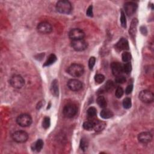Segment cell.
Returning <instances> with one entry per match:
<instances>
[{
	"label": "cell",
	"instance_id": "cell-9",
	"mask_svg": "<svg viewBox=\"0 0 154 154\" xmlns=\"http://www.w3.org/2000/svg\"><path fill=\"white\" fill-rule=\"evenodd\" d=\"M37 30L40 34H47L52 32V27L49 22H42L38 25Z\"/></svg>",
	"mask_w": 154,
	"mask_h": 154
},
{
	"label": "cell",
	"instance_id": "cell-14",
	"mask_svg": "<svg viewBox=\"0 0 154 154\" xmlns=\"http://www.w3.org/2000/svg\"><path fill=\"white\" fill-rule=\"evenodd\" d=\"M139 141L143 144L150 143L152 140V135L149 132H143L138 135Z\"/></svg>",
	"mask_w": 154,
	"mask_h": 154
},
{
	"label": "cell",
	"instance_id": "cell-22",
	"mask_svg": "<svg viewBox=\"0 0 154 154\" xmlns=\"http://www.w3.org/2000/svg\"><path fill=\"white\" fill-rule=\"evenodd\" d=\"M94 126H95V122L93 121H86L83 123V128L86 130L90 131L94 129Z\"/></svg>",
	"mask_w": 154,
	"mask_h": 154
},
{
	"label": "cell",
	"instance_id": "cell-25",
	"mask_svg": "<svg viewBox=\"0 0 154 154\" xmlns=\"http://www.w3.org/2000/svg\"><path fill=\"white\" fill-rule=\"evenodd\" d=\"M88 146V143L87 139L85 138L81 139V141H80V144H79V146L81 150L85 151L87 149Z\"/></svg>",
	"mask_w": 154,
	"mask_h": 154
},
{
	"label": "cell",
	"instance_id": "cell-8",
	"mask_svg": "<svg viewBox=\"0 0 154 154\" xmlns=\"http://www.w3.org/2000/svg\"><path fill=\"white\" fill-rule=\"evenodd\" d=\"M139 99L144 103H151L153 101L154 95L149 90H144L140 93Z\"/></svg>",
	"mask_w": 154,
	"mask_h": 154
},
{
	"label": "cell",
	"instance_id": "cell-31",
	"mask_svg": "<svg viewBox=\"0 0 154 154\" xmlns=\"http://www.w3.org/2000/svg\"><path fill=\"white\" fill-rule=\"evenodd\" d=\"M51 124V121L49 117H45L43 119V122H42V126L45 129H48Z\"/></svg>",
	"mask_w": 154,
	"mask_h": 154
},
{
	"label": "cell",
	"instance_id": "cell-23",
	"mask_svg": "<svg viewBox=\"0 0 154 154\" xmlns=\"http://www.w3.org/2000/svg\"><path fill=\"white\" fill-rule=\"evenodd\" d=\"M97 103L98 104V105L102 108H104L106 107L107 105V101L105 98L102 96H99L97 99Z\"/></svg>",
	"mask_w": 154,
	"mask_h": 154
},
{
	"label": "cell",
	"instance_id": "cell-12",
	"mask_svg": "<svg viewBox=\"0 0 154 154\" xmlns=\"http://www.w3.org/2000/svg\"><path fill=\"white\" fill-rule=\"evenodd\" d=\"M137 4L134 2H127L124 5L125 13L128 16L133 15L137 9Z\"/></svg>",
	"mask_w": 154,
	"mask_h": 154
},
{
	"label": "cell",
	"instance_id": "cell-30",
	"mask_svg": "<svg viewBox=\"0 0 154 154\" xmlns=\"http://www.w3.org/2000/svg\"><path fill=\"white\" fill-rule=\"evenodd\" d=\"M123 72H125L126 74H130L131 70H132V65L130 62L128 63H126L124 65H123Z\"/></svg>",
	"mask_w": 154,
	"mask_h": 154
},
{
	"label": "cell",
	"instance_id": "cell-7",
	"mask_svg": "<svg viewBox=\"0 0 154 154\" xmlns=\"http://www.w3.org/2000/svg\"><path fill=\"white\" fill-rule=\"evenodd\" d=\"M71 46L77 51H83L87 48L88 44L87 42L83 39L72 40Z\"/></svg>",
	"mask_w": 154,
	"mask_h": 154
},
{
	"label": "cell",
	"instance_id": "cell-18",
	"mask_svg": "<svg viewBox=\"0 0 154 154\" xmlns=\"http://www.w3.org/2000/svg\"><path fill=\"white\" fill-rule=\"evenodd\" d=\"M43 146V141L42 139H39L36 141L31 146L32 149L36 152H40Z\"/></svg>",
	"mask_w": 154,
	"mask_h": 154
},
{
	"label": "cell",
	"instance_id": "cell-10",
	"mask_svg": "<svg viewBox=\"0 0 154 154\" xmlns=\"http://www.w3.org/2000/svg\"><path fill=\"white\" fill-rule=\"evenodd\" d=\"M85 37L84 32L79 29H74L69 33V38L72 40L83 39Z\"/></svg>",
	"mask_w": 154,
	"mask_h": 154
},
{
	"label": "cell",
	"instance_id": "cell-21",
	"mask_svg": "<svg viewBox=\"0 0 154 154\" xmlns=\"http://www.w3.org/2000/svg\"><path fill=\"white\" fill-rule=\"evenodd\" d=\"M57 61V57L55 54H51V55L48 57L47 59V61H45L44 63L43 66H49L52 64H54V63Z\"/></svg>",
	"mask_w": 154,
	"mask_h": 154
},
{
	"label": "cell",
	"instance_id": "cell-38",
	"mask_svg": "<svg viewBox=\"0 0 154 154\" xmlns=\"http://www.w3.org/2000/svg\"><path fill=\"white\" fill-rule=\"evenodd\" d=\"M140 31H141V33H142L143 35H144V34L146 35V34L148 33V31H147L146 28L145 26H143L141 27V28H140Z\"/></svg>",
	"mask_w": 154,
	"mask_h": 154
},
{
	"label": "cell",
	"instance_id": "cell-4",
	"mask_svg": "<svg viewBox=\"0 0 154 154\" xmlns=\"http://www.w3.org/2000/svg\"><path fill=\"white\" fill-rule=\"evenodd\" d=\"M63 113L67 118H72L74 117L77 113V107L74 104H68L63 108Z\"/></svg>",
	"mask_w": 154,
	"mask_h": 154
},
{
	"label": "cell",
	"instance_id": "cell-37",
	"mask_svg": "<svg viewBox=\"0 0 154 154\" xmlns=\"http://www.w3.org/2000/svg\"><path fill=\"white\" fill-rule=\"evenodd\" d=\"M132 90H133V86L132 85H129L126 87V90H125V93L126 95H129L130 93H131V92H132Z\"/></svg>",
	"mask_w": 154,
	"mask_h": 154
},
{
	"label": "cell",
	"instance_id": "cell-3",
	"mask_svg": "<svg viewBox=\"0 0 154 154\" xmlns=\"http://www.w3.org/2000/svg\"><path fill=\"white\" fill-rule=\"evenodd\" d=\"M32 118L30 115L28 114H22L17 117L16 122L22 127H27L32 123Z\"/></svg>",
	"mask_w": 154,
	"mask_h": 154
},
{
	"label": "cell",
	"instance_id": "cell-19",
	"mask_svg": "<svg viewBox=\"0 0 154 154\" xmlns=\"http://www.w3.org/2000/svg\"><path fill=\"white\" fill-rule=\"evenodd\" d=\"M100 115L102 118L104 119H107L111 118V117L113 116V113L110 110L104 108V109L101 111Z\"/></svg>",
	"mask_w": 154,
	"mask_h": 154
},
{
	"label": "cell",
	"instance_id": "cell-1",
	"mask_svg": "<svg viewBox=\"0 0 154 154\" xmlns=\"http://www.w3.org/2000/svg\"><path fill=\"white\" fill-rule=\"evenodd\" d=\"M84 72V66L78 63L72 64L68 69V73L74 77H79L83 75Z\"/></svg>",
	"mask_w": 154,
	"mask_h": 154
},
{
	"label": "cell",
	"instance_id": "cell-34",
	"mask_svg": "<svg viewBox=\"0 0 154 154\" xmlns=\"http://www.w3.org/2000/svg\"><path fill=\"white\" fill-rule=\"evenodd\" d=\"M121 25L123 27V28H126V17H125V13L123 10L121 11Z\"/></svg>",
	"mask_w": 154,
	"mask_h": 154
},
{
	"label": "cell",
	"instance_id": "cell-15",
	"mask_svg": "<svg viewBox=\"0 0 154 154\" xmlns=\"http://www.w3.org/2000/svg\"><path fill=\"white\" fill-rule=\"evenodd\" d=\"M116 49L118 51H126L129 49V44L128 40L125 38H121L116 44Z\"/></svg>",
	"mask_w": 154,
	"mask_h": 154
},
{
	"label": "cell",
	"instance_id": "cell-17",
	"mask_svg": "<svg viewBox=\"0 0 154 154\" xmlns=\"http://www.w3.org/2000/svg\"><path fill=\"white\" fill-rule=\"evenodd\" d=\"M138 25V20L137 19H134L132 22L130 28V34L131 37L134 38L137 33V27Z\"/></svg>",
	"mask_w": 154,
	"mask_h": 154
},
{
	"label": "cell",
	"instance_id": "cell-24",
	"mask_svg": "<svg viewBox=\"0 0 154 154\" xmlns=\"http://www.w3.org/2000/svg\"><path fill=\"white\" fill-rule=\"evenodd\" d=\"M114 87V83L111 80L107 81V82L105 83L104 86V90L107 92H110L112 91Z\"/></svg>",
	"mask_w": 154,
	"mask_h": 154
},
{
	"label": "cell",
	"instance_id": "cell-11",
	"mask_svg": "<svg viewBox=\"0 0 154 154\" xmlns=\"http://www.w3.org/2000/svg\"><path fill=\"white\" fill-rule=\"evenodd\" d=\"M68 86L72 91L77 92L83 88V83L77 79H71L68 82Z\"/></svg>",
	"mask_w": 154,
	"mask_h": 154
},
{
	"label": "cell",
	"instance_id": "cell-29",
	"mask_svg": "<svg viewBox=\"0 0 154 154\" xmlns=\"http://www.w3.org/2000/svg\"><path fill=\"white\" fill-rule=\"evenodd\" d=\"M87 115L88 117H93L96 115L97 111H96V109L95 107H90L88 109L87 111Z\"/></svg>",
	"mask_w": 154,
	"mask_h": 154
},
{
	"label": "cell",
	"instance_id": "cell-6",
	"mask_svg": "<svg viewBox=\"0 0 154 154\" xmlns=\"http://www.w3.org/2000/svg\"><path fill=\"white\" fill-rule=\"evenodd\" d=\"M10 84L15 88H21L24 84L25 80L21 75H14L10 79Z\"/></svg>",
	"mask_w": 154,
	"mask_h": 154
},
{
	"label": "cell",
	"instance_id": "cell-5",
	"mask_svg": "<svg viewBox=\"0 0 154 154\" xmlns=\"http://www.w3.org/2000/svg\"><path fill=\"white\" fill-rule=\"evenodd\" d=\"M13 140L18 143H23L29 139V134L24 131H16L12 134Z\"/></svg>",
	"mask_w": 154,
	"mask_h": 154
},
{
	"label": "cell",
	"instance_id": "cell-28",
	"mask_svg": "<svg viewBox=\"0 0 154 154\" xmlns=\"http://www.w3.org/2000/svg\"><path fill=\"white\" fill-rule=\"evenodd\" d=\"M105 80V77L102 74H96L95 76V81L97 84H101Z\"/></svg>",
	"mask_w": 154,
	"mask_h": 154
},
{
	"label": "cell",
	"instance_id": "cell-36",
	"mask_svg": "<svg viewBox=\"0 0 154 154\" xmlns=\"http://www.w3.org/2000/svg\"><path fill=\"white\" fill-rule=\"evenodd\" d=\"M86 15L89 16V17H92L93 16V6L91 5L90 6L86 12Z\"/></svg>",
	"mask_w": 154,
	"mask_h": 154
},
{
	"label": "cell",
	"instance_id": "cell-13",
	"mask_svg": "<svg viewBox=\"0 0 154 154\" xmlns=\"http://www.w3.org/2000/svg\"><path fill=\"white\" fill-rule=\"evenodd\" d=\"M111 69L113 74L116 77L122 75L123 72V66L119 62H113L111 65Z\"/></svg>",
	"mask_w": 154,
	"mask_h": 154
},
{
	"label": "cell",
	"instance_id": "cell-35",
	"mask_svg": "<svg viewBox=\"0 0 154 154\" xmlns=\"http://www.w3.org/2000/svg\"><path fill=\"white\" fill-rule=\"evenodd\" d=\"M96 63V59L95 57H91L88 61V67L90 69H92L95 65Z\"/></svg>",
	"mask_w": 154,
	"mask_h": 154
},
{
	"label": "cell",
	"instance_id": "cell-32",
	"mask_svg": "<svg viewBox=\"0 0 154 154\" xmlns=\"http://www.w3.org/2000/svg\"><path fill=\"white\" fill-rule=\"evenodd\" d=\"M126 78L125 76L121 75L119 76H117L115 78V81L116 83L118 84H123L126 82Z\"/></svg>",
	"mask_w": 154,
	"mask_h": 154
},
{
	"label": "cell",
	"instance_id": "cell-16",
	"mask_svg": "<svg viewBox=\"0 0 154 154\" xmlns=\"http://www.w3.org/2000/svg\"><path fill=\"white\" fill-rule=\"evenodd\" d=\"M51 92L53 96L55 97H58L59 95V83L57 79L52 81L51 86Z\"/></svg>",
	"mask_w": 154,
	"mask_h": 154
},
{
	"label": "cell",
	"instance_id": "cell-26",
	"mask_svg": "<svg viewBox=\"0 0 154 154\" xmlns=\"http://www.w3.org/2000/svg\"><path fill=\"white\" fill-rule=\"evenodd\" d=\"M122 59L123 61L125 63L130 62L131 60V54L128 52H126V51L123 52L122 55Z\"/></svg>",
	"mask_w": 154,
	"mask_h": 154
},
{
	"label": "cell",
	"instance_id": "cell-20",
	"mask_svg": "<svg viewBox=\"0 0 154 154\" xmlns=\"http://www.w3.org/2000/svg\"><path fill=\"white\" fill-rule=\"evenodd\" d=\"M106 126L105 122L101 121H98L97 122H95L94 130L96 132H100L102 131Z\"/></svg>",
	"mask_w": 154,
	"mask_h": 154
},
{
	"label": "cell",
	"instance_id": "cell-2",
	"mask_svg": "<svg viewBox=\"0 0 154 154\" xmlns=\"http://www.w3.org/2000/svg\"><path fill=\"white\" fill-rule=\"evenodd\" d=\"M56 10L62 14H69L72 10V6L69 1L61 0L56 4Z\"/></svg>",
	"mask_w": 154,
	"mask_h": 154
},
{
	"label": "cell",
	"instance_id": "cell-33",
	"mask_svg": "<svg viewBox=\"0 0 154 154\" xmlns=\"http://www.w3.org/2000/svg\"><path fill=\"white\" fill-rule=\"evenodd\" d=\"M123 93H124L123 89L121 87H118L117 88V89L116 90L115 96L117 98H121L123 95Z\"/></svg>",
	"mask_w": 154,
	"mask_h": 154
},
{
	"label": "cell",
	"instance_id": "cell-27",
	"mask_svg": "<svg viewBox=\"0 0 154 154\" xmlns=\"http://www.w3.org/2000/svg\"><path fill=\"white\" fill-rule=\"evenodd\" d=\"M132 105L131 99L130 98H126L123 101V106L125 109H129Z\"/></svg>",
	"mask_w": 154,
	"mask_h": 154
}]
</instances>
